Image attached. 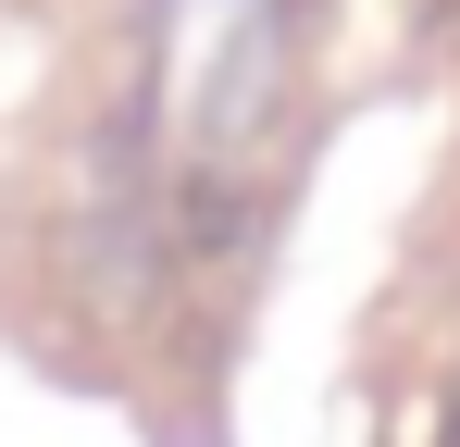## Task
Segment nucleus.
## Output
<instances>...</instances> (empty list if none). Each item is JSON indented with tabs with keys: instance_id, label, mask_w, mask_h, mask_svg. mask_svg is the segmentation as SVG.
Instances as JSON below:
<instances>
[{
	"instance_id": "nucleus-2",
	"label": "nucleus",
	"mask_w": 460,
	"mask_h": 447,
	"mask_svg": "<svg viewBox=\"0 0 460 447\" xmlns=\"http://www.w3.org/2000/svg\"><path fill=\"white\" fill-rule=\"evenodd\" d=\"M448 447H460V398H448Z\"/></svg>"
},
{
	"instance_id": "nucleus-1",
	"label": "nucleus",
	"mask_w": 460,
	"mask_h": 447,
	"mask_svg": "<svg viewBox=\"0 0 460 447\" xmlns=\"http://www.w3.org/2000/svg\"><path fill=\"white\" fill-rule=\"evenodd\" d=\"M287 74H299V13L287 0H249L225 25V50H212V74H199V149L249 162L274 137V112H287Z\"/></svg>"
}]
</instances>
